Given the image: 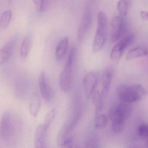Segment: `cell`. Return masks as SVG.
<instances>
[{"label":"cell","mask_w":148,"mask_h":148,"mask_svg":"<svg viewBox=\"0 0 148 148\" xmlns=\"http://www.w3.org/2000/svg\"><path fill=\"white\" fill-rule=\"evenodd\" d=\"M140 17L144 21H148V12L142 11L140 12Z\"/></svg>","instance_id":"obj_29"},{"label":"cell","mask_w":148,"mask_h":148,"mask_svg":"<svg viewBox=\"0 0 148 148\" xmlns=\"http://www.w3.org/2000/svg\"><path fill=\"white\" fill-rule=\"evenodd\" d=\"M117 94L123 103H134L143 99L146 94V91L140 84H133L127 86L120 85L117 88Z\"/></svg>","instance_id":"obj_2"},{"label":"cell","mask_w":148,"mask_h":148,"mask_svg":"<svg viewBox=\"0 0 148 148\" xmlns=\"http://www.w3.org/2000/svg\"><path fill=\"white\" fill-rule=\"evenodd\" d=\"M107 28L97 27L92 45L93 52L101 50L105 44L107 36Z\"/></svg>","instance_id":"obj_9"},{"label":"cell","mask_w":148,"mask_h":148,"mask_svg":"<svg viewBox=\"0 0 148 148\" xmlns=\"http://www.w3.org/2000/svg\"><path fill=\"white\" fill-rule=\"evenodd\" d=\"M92 102L96 109V114L102 110L103 107V96L99 91H96L92 96Z\"/></svg>","instance_id":"obj_19"},{"label":"cell","mask_w":148,"mask_h":148,"mask_svg":"<svg viewBox=\"0 0 148 148\" xmlns=\"http://www.w3.org/2000/svg\"><path fill=\"white\" fill-rule=\"evenodd\" d=\"M113 71L112 68L107 67L104 71L102 76V95L103 97H106L109 92V89L112 80Z\"/></svg>","instance_id":"obj_10"},{"label":"cell","mask_w":148,"mask_h":148,"mask_svg":"<svg viewBox=\"0 0 148 148\" xmlns=\"http://www.w3.org/2000/svg\"><path fill=\"white\" fill-rule=\"evenodd\" d=\"M112 108L116 114L124 120L130 117L132 112L131 107L126 103H120Z\"/></svg>","instance_id":"obj_12"},{"label":"cell","mask_w":148,"mask_h":148,"mask_svg":"<svg viewBox=\"0 0 148 148\" xmlns=\"http://www.w3.org/2000/svg\"><path fill=\"white\" fill-rule=\"evenodd\" d=\"M41 106V101L40 96L35 94L33 96L29 106V110L31 115L36 117L38 116Z\"/></svg>","instance_id":"obj_15"},{"label":"cell","mask_w":148,"mask_h":148,"mask_svg":"<svg viewBox=\"0 0 148 148\" xmlns=\"http://www.w3.org/2000/svg\"><path fill=\"white\" fill-rule=\"evenodd\" d=\"M148 53L147 51L143 47H135L132 48L128 52L126 55V59L130 60L133 59L144 57L147 55Z\"/></svg>","instance_id":"obj_16"},{"label":"cell","mask_w":148,"mask_h":148,"mask_svg":"<svg viewBox=\"0 0 148 148\" xmlns=\"http://www.w3.org/2000/svg\"><path fill=\"white\" fill-rule=\"evenodd\" d=\"M12 18V12L9 10L5 11L1 14L0 18V27L5 30L8 27Z\"/></svg>","instance_id":"obj_20"},{"label":"cell","mask_w":148,"mask_h":148,"mask_svg":"<svg viewBox=\"0 0 148 148\" xmlns=\"http://www.w3.org/2000/svg\"><path fill=\"white\" fill-rule=\"evenodd\" d=\"M108 122V119L104 114L99 115L96 117L94 126L97 130H101L104 128Z\"/></svg>","instance_id":"obj_25"},{"label":"cell","mask_w":148,"mask_h":148,"mask_svg":"<svg viewBox=\"0 0 148 148\" xmlns=\"http://www.w3.org/2000/svg\"><path fill=\"white\" fill-rule=\"evenodd\" d=\"M75 48H72L69 53L67 61L61 72L60 77V86L61 90L66 92L70 90L72 84L73 67L76 57Z\"/></svg>","instance_id":"obj_3"},{"label":"cell","mask_w":148,"mask_h":148,"mask_svg":"<svg viewBox=\"0 0 148 148\" xmlns=\"http://www.w3.org/2000/svg\"><path fill=\"white\" fill-rule=\"evenodd\" d=\"M33 2L36 10L39 13L44 12L46 11L51 5V1H49L34 0Z\"/></svg>","instance_id":"obj_22"},{"label":"cell","mask_w":148,"mask_h":148,"mask_svg":"<svg viewBox=\"0 0 148 148\" xmlns=\"http://www.w3.org/2000/svg\"><path fill=\"white\" fill-rule=\"evenodd\" d=\"M130 2L127 0H121L118 2L117 8L121 17H125L129 12Z\"/></svg>","instance_id":"obj_18"},{"label":"cell","mask_w":148,"mask_h":148,"mask_svg":"<svg viewBox=\"0 0 148 148\" xmlns=\"http://www.w3.org/2000/svg\"><path fill=\"white\" fill-rule=\"evenodd\" d=\"M32 35L31 34H28L22 41L20 49V54L23 59L26 58L29 54L32 46Z\"/></svg>","instance_id":"obj_13"},{"label":"cell","mask_w":148,"mask_h":148,"mask_svg":"<svg viewBox=\"0 0 148 148\" xmlns=\"http://www.w3.org/2000/svg\"><path fill=\"white\" fill-rule=\"evenodd\" d=\"M92 19L91 8L89 5H86L84 9L82 20L77 32L78 40L81 42L90 28Z\"/></svg>","instance_id":"obj_4"},{"label":"cell","mask_w":148,"mask_h":148,"mask_svg":"<svg viewBox=\"0 0 148 148\" xmlns=\"http://www.w3.org/2000/svg\"><path fill=\"white\" fill-rule=\"evenodd\" d=\"M138 134L141 139L145 141V144L148 148V125L143 124L139 125L137 129Z\"/></svg>","instance_id":"obj_24"},{"label":"cell","mask_w":148,"mask_h":148,"mask_svg":"<svg viewBox=\"0 0 148 148\" xmlns=\"http://www.w3.org/2000/svg\"><path fill=\"white\" fill-rule=\"evenodd\" d=\"M134 38V34H130L122 39L113 47L110 53V58L112 61L116 62L120 60L124 51L131 44Z\"/></svg>","instance_id":"obj_5"},{"label":"cell","mask_w":148,"mask_h":148,"mask_svg":"<svg viewBox=\"0 0 148 148\" xmlns=\"http://www.w3.org/2000/svg\"><path fill=\"white\" fill-rule=\"evenodd\" d=\"M69 40L67 37L63 38L58 44L55 51V56L57 60H61L65 54L68 48Z\"/></svg>","instance_id":"obj_14"},{"label":"cell","mask_w":148,"mask_h":148,"mask_svg":"<svg viewBox=\"0 0 148 148\" xmlns=\"http://www.w3.org/2000/svg\"><path fill=\"white\" fill-rule=\"evenodd\" d=\"M55 114H56V112L54 110H51L47 114L45 118L44 124H43L44 127L47 130H48L49 127L51 126L52 123L55 118Z\"/></svg>","instance_id":"obj_26"},{"label":"cell","mask_w":148,"mask_h":148,"mask_svg":"<svg viewBox=\"0 0 148 148\" xmlns=\"http://www.w3.org/2000/svg\"><path fill=\"white\" fill-rule=\"evenodd\" d=\"M61 148H72V141L70 138L68 139L61 146Z\"/></svg>","instance_id":"obj_28"},{"label":"cell","mask_w":148,"mask_h":148,"mask_svg":"<svg viewBox=\"0 0 148 148\" xmlns=\"http://www.w3.org/2000/svg\"><path fill=\"white\" fill-rule=\"evenodd\" d=\"M111 122V130L116 134L121 133L124 128L125 121L120 119H114Z\"/></svg>","instance_id":"obj_23"},{"label":"cell","mask_w":148,"mask_h":148,"mask_svg":"<svg viewBox=\"0 0 148 148\" xmlns=\"http://www.w3.org/2000/svg\"><path fill=\"white\" fill-rule=\"evenodd\" d=\"M39 88L42 97L47 102H49L53 98L52 90L48 78L44 71H42L39 77Z\"/></svg>","instance_id":"obj_7"},{"label":"cell","mask_w":148,"mask_h":148,"mask_svg":"<svg viewBox=\"0 0 148 148\" xmlns=\"http://www.w3.org/2000/svg\"><path fill=\"white\" fill-rule=\"evenodd\" d=\"M47 135L43 132L35 133V148H47L46 138Z\"/></svg>","instance_id":"obj_21"},{"label":"cell","mask_w":148,"mask_h":148,"mask_svg":"<svg viewBox=\"0 0 148 148\" xmlns=\"http://www.w3.org/2000/svg\"><path fill=\"white\" fill-rule=\"evenodd\" d=\"M86 148H99L98 141L95 137L90 138L86 144Z\"/></svg>","instance_id":"obj_27"},{"label":"cell","mask_w":148,"mask_h":148,"mask_svg":"<svg viewBox=\"0 0 148 148\" xmlns=\"http://www.w3.org/2000/svg\"><path fill=\"white\" fill-rule=\"evenodd\" d=\"M1 137L4 141H14L18 135L21 128V122L14 112H7L3 114L0 125Z\"/></svg>","instance_id":"obj_1"},{"label":"cell","mask_w":148,"mask_h":148,"mask_svg":"<svg viewBox=\"0 0 148 148\" xmlns=\"http://www.w3.org/2000/svg\"><path fill=\"white\" fill-rule=\"evenodd\" d=\"M15 40H11L7 42L0 51V65H2L10 58L13 53L15 47Z\"/></svg>","instance_id":"obj_11"},{"label":"cell","mask_w":148,"mask_h":148,"mask_svg":"<svg viewBox=\"0 0 148 148\" xmlns=\"http://www.w3.org/2000/svg\"><path fill=\"white\" fill-rule=\"evenodd\" d=\"M124 29V21L120 16H116L112 19L110 22L111 43L118 41L122 36Z\"/></svg>","instance_id":"obj_6"},{"label":"cell","mask_w":148,"mask_h":148,"mask_svg":"<svg viewBox=\"0 0 148 148\" xmlns=\"http://www.w3.org/2000/svg\"><path fill=\"white\" fill-rule=\"evenodd\" d=\"M70 132L71 130L66 124L61 128L57 137V143L58 146H62L63 144L69 139L67 137Z\"/></svg>","instance_id":"obj_17"},{"label":"cell","mask_w":148,"mask_h":148,"mask_svg":"<svg viewBox=\"0 0 148 148\" xmlns=\"http://www.w3.org/2000/svg\"><path fill=\"white\" fill-rule=\"evenodd\" d=\"M97 82V77L94 73H89L85 76L83 84L85 93L87 98L90 97L94 93Z\"/></svg>","instance_id":"obj_8"}]
</instances>
